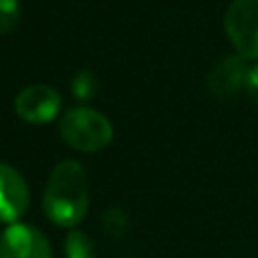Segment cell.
<instances>
[{"instance_id":"8","label":"cell","mask_w":258,"mask_h":258,"mask_svg":"<svg viewBox=\"0 0 258 258\" xmlns=\"http://www.w3.org/2000/svg\"><path fill=\"white\" fill-rule=\"evenodd\" d=\"M64 258H97L95 242L83 230L73 228L64 238Z\"/></svg>"},{"instance_id":"7","label":"cell","mask_w":258,"mask_h":258,"mask_svg":"<svg viewBox=\"0 0 258 258\" xmlns=\"http://www.w3.org/2000/svg\"><path fill=\"white\" fill-rule=\"evenodd\" d=\"M250 64L242 54H228L208 73V89L218 99H232L246 87Z\"/></svg>"},{"instance_id":"5","label":"cell","mask_w":258,"mask_h":258,"mask_svg":"<svg viewBox=\"0 0 258 258\" xmlns=\"http://www.w3.org/2000/svg\"><path fill=\"white\" fill-rule=\"evenodd\" d=\"M16 115L32 125H42L52 121L60 111V95L56 89L44 83H34L24 87L14 99Z\"/></svg>"},{"instance_id":"13","label":"cell","mask_w":258,"mask_h":258,"mask_svg":"<svg viewBox=\"0 0 258 258\" xmlns=\"http://www.w3.org/2000/svg\"><path fill=\"white\" fill-rule=\"evenodd\" d=\"M127 258H133V256H127Z\"/></svg>"},{"instance_id":"9","label":"cell","mask_w":258,"mask_h":258,"mask_svg":"<svg viewBox=\"0 0 258 258\" xmlns=\"http://www.w3.org/2000/svg\"><path fill=\"white\" fill-rule=\"evenodd\" d=\"M101 226H103V232L107 238L121 240L129 230V218L121 208H109L101 216Z\"/></svg>"},{"instance_id":"1","label":"cell","mask_w":258,"mask_h":258,"mask_svg":"<svg viewBox=\"0 0 258 258\" xmlns=\"http://www.w3.org/2000/svg\"><path fill=\"white\" fill-rule=\"evenodd\" d=\"M89 208V181L83 165L75 159L56 163L48 175L42 210L46 218L62 228H75L83 222Z\"/></svg>"},{"instance_id":"11","label":"cell","mask_w":258,"mask_h":258,"mask_svg":"<svg viewBox=\"0 0 258 258\" xmlns=\"http://www.w3.org/2000/svg\"><path fill=\"white\" fill-rule=\"evenodd\" d=\"M20 18V2L18 0H0V34H8L14 30Z\"/></svg>"},{"instance_id":"4","label":"cell","mask_w":258,"mask_h":258,"mask_svg":"<svg viewBox=\"0 0 258 258\" xmlns=\"http://www.w3.org/2000/svg\"><path fill=\"white\" fill-rule=\"evenodd\" d=\"M0 258H52V248L38 228L14 222L0 234Z\"/></svg>"},{"instance_id":"12","label":"cell","mask_w":258,"mask_h":258,"mask_svg":"<svg viewBox=\"0 0 258 258\" xmlns=\"http://www.w3.org/2000/svg\"><path fill=\"white\" fill-rule=\"evenodd\" d=\"M244 91L250 95V99L258 105V62L256 64H250V71H248V77H246V87Z\"/></svg>"},{"instance_id":"2","label":"cell","mask_w":258,"mask_h":258,"mask_svg":"<svg viewBox=\"0 0 258 258\" xmlns=\"http://www.w3.org/2000/svg\"><path fill=\"white\" fill-rule=\"evenodd\" d=\"M60 137L79 151L95 153L105 149L113 139L111 121L91 107H73L58 121Z\"/></svg>"},{"instance_id":"3","label":"cell","mask_w":258,"mask_h":258,"mask_svg":"<svg viewBox=\"0 0 258 258\" xmlns=\"http://www.w3.org/2000/svg\"><path fill=\"white\" fill-rule=\"evenodd\" d=\"M226 34L248 60H258V0H234L224 14Z\"/></svg>"},{"instance_id":"10","label":"cell","mask_w":258,"mask_h":258,"mask_svg":"<svg viewBox=\"0 0 258 258\" xmlns=\"http://www.w3.org/2000/svg\"><path fill=\"white\" fill-rule=\"evenodd\" d=\"M71 91L75 95V99L79 101H91L95 99V95L99 93V79L93 71L89 69H83L79 71L73 81H71Z\"/></svg>"},{"instance_id":"6","label":"cell","mask_w":258,"mask_h":258,"mask_svg":"<svg viewBox=\"0 0 258 258\" xmlns=\"http://www.w3.org/2000/svg\"><path fill=\"white\" fill-rule=\"evenodd\" d=\"M30 206V189L24 177L0 161V224L18 222Z\"/></svg>"}]
</instances>
